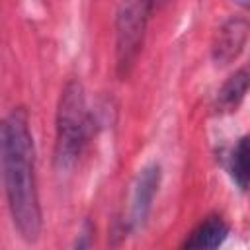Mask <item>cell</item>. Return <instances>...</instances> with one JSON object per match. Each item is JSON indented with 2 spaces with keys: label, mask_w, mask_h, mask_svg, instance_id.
<instances>
[{
  "label": "cell",
  "mask_w": 250,
  "mask_h": 250,
  "mask_svg": "<svg viewBox=\"0 0 250 250\" xmlns=\"http://www.w3.org/2000/svg\"><path fill=\"white\" fill-rule=\"evenodd\" d=\"M0 160L12 223L25 242H35L43 217L35 182V145L25 107H14L2 121Z\"/></svg>",
  "instance_id": "obj_1"
},
{
  "label": "cell",
  "mask_w": 250,
  "mask_h": 250,
  "mask_svg": "<svg viewBox=\"0 0 250 250\" xmlns=\"http://www.w3.org/2000/svg\"><path fill=\"white\" fill-rule=\"evenodd\" d=\"M94 117L88 109L86 92L80 80L70 78L59 98L55 121V166L59 172L72 170L92 135Z\"/></svg>",
  "instance_id": "obj_2"
},
{
  "label": "cell",
  "mask_w": 250,
  "mask_h": 250,
  "mask_svg": "<svg viewBox=\"0 0 250 250\" xmlns=\"http://www.w3.org/2000/svg\"><path fill=\"white\" fill-rule=\"evenodd\" d=\"M150 10V2H125L115 12V70L121 80L129 78L141 55Z\"/></svg>",
  "instance_id": "obj_3"
},
{
  "label": "cell",
  "mask_w": 250,
  "mask_h": 250,
  "mask_svg": "<svg viewBox=\"0 0 250 250\" xmlns=\"http://www.w3.org/2000/svg\"><path fill=\"white\" fill-rule=\"evenodd\" d=\"M160 180H162V170H160L158 162L146 164L137 174L135 188H133L131 213H129V221H127L129 230H139L146 225V219L150 215L154 197H156L158 188H160Z\"/></svg>",
  "instance_id": "obj_4"
},
{
  "label": "cell",
  "mask_w": 250,
  "mask_h": 250,
  "mask_svg": "<svg viewBox=\"0 0 250 250\" xmlns=\"http://www.w3.org/2000/svg\"><path fill=\"white\" fill-rule=\"evenodd\" d=\"M250 35V23L244 18H229L217 29L211 43V59L217 66H227L240 57Z\"/></svg>",
  "instance_id": "obj_5"
},
{
  "label": "cell",
  "mask_w": 250,
  "mask_h": 250,
  "mask_svg": "<svg viewBox=\"0 0 250 250\" xmlns=\"http://www.w3.org/2000/svg\"><path fill=\"white\" fill-rule=\"evenodd\" d=\"M230 229L227 225V221L219 215H211L207 219H203L182 242L180 250H219L227 236H229Z\"/></svg>",
  "instance_id": "obj_6"
},
{
  "label": "cell",
  "mask_w": 250,
  "mask_h": 250,
  "mask_svg": "<svg viewBox=\"0 0 250 250\" xmlns=\"http://www.w3.org/2000/svg\"><path fill=\"white\" fill-rule=\"evenodd\" d=\"M250 90V66H242L234 70L219 88L215 107L219 113H230L236 111V107L242 104L244 96Z\"/></svg>",
  "instance_id": "obj_7"
},
{
  "label": "cell",
  "mask_w": 250,
  "mask_h": 250,
  "mask_svg": "<svg viewBox=\"0 0 250 250\" xmlns=\"http://www.w3.org/2000/svg\"><path fill=\"white\" fill-rule=\"evenodd\" d=\"M229 174L236 188L242 191L250 189V135H244L236 141L229 156Z\"/></svg>",
  "instance_id": "obj_8"
},
{
  "label": "cell",
  "mask_w": 250,
  "mask_h": 250,
  "mask_svg": "<svg viewBox=\"0 0 250 250\" xmlns=\"http://www.w3.org/2000/svg\"><path fill=\"white\" fill-rule=\"evenodd\" d=\"M92 240H94V229L86 223V227H84V230L78 234V238H76L72 250H92Z\"/></svg>",
  "instance_id": "obj_9"
}]
</instances>
